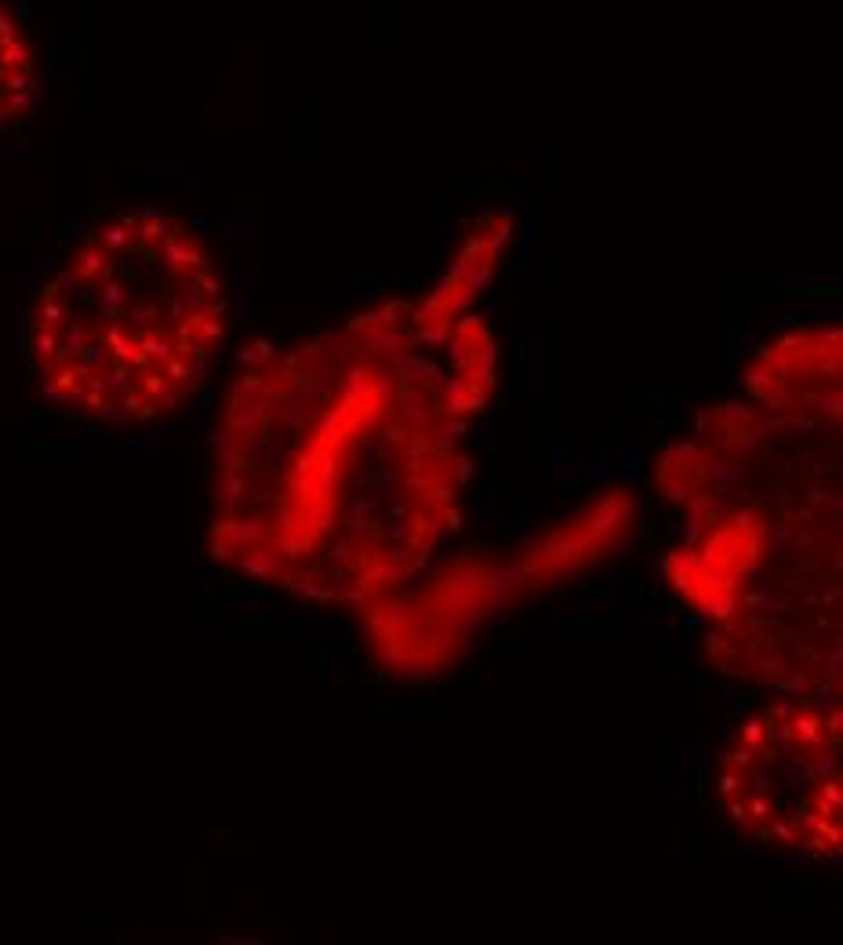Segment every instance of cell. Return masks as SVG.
Masks as SVG:
<instances>
[{
	"label": "cell",
	"mask_w": 843,
	"mask_h": 945,
	"mask_svg": "<svg viewBox=\"0 0 843 945\" xmlns=\"http://www.w3.org/2000/svg\"><path fill=\"white\" fill-rule=\"evenodd\" d=\"M491 382V332L440 295L252 361L215 444V557L327 604L393 597L459 524Z\"/></svg>",
	"instance_id": "obj_1"
},
{
	"label": "cell",
	"mask_w": 843,
	"mask_h": 945,
	"mask_svg": "<svg viewBox=\"0 0 843 945\" xmlns=\"http://www.w3.org/2000/svg\"><path fill=\"white\" fill-rule=\"evenodd\" d=\"M749 386L661 462L669 582L724 673L843 695V324L782 338Z\"/></svg>",
	"instance_id": "obj_2"
},
{
	"label": "cell",
	"mask_w": 843,
	"mask_h": 945,
	"mask_svg": "<svg viewBox=\"0 0 843 945\" xmlns=\"http://www.w3.org/2000/svg\"><path fill=\"white\" fill-rule=\"evenodd\" d=\"M229 303L183 218L124 211L62 255L30 309L40 393L102 426H149L200 393Z\"/></svg>",
	"instance_id": "obj_3"
},
{
	"label": "cell",
	"mask_w": 843,
	"mask_h": 945,
	"mask_svg": "<svg viewBox=\"0 0 843 945\" xmlns=\"http://www.w3.org/2000/svg\"><path fill=\"white\" fill-rule=\"evenodd\" d=\"M716 793L753 844L843 862V695H790L745 717L716 764Z\"/></svg>",
	"instance_id": "obj_4"
},
{
	"label": "cell",
	"mask_w": 843,
	"mask_h": 945,
	"mask_svg": "<svg viewBox=\"0 0 843 945\" xmlns=\"http://www.w3.org/2000/svg\"><path fill=\"white\" fill-rule=\"evenodd\" d=\"M37 55L26 26L8 0H0V131L16 128L37 99Z\"/></svg>",
	"instance_id": "obj_5"
}]
</instances>
